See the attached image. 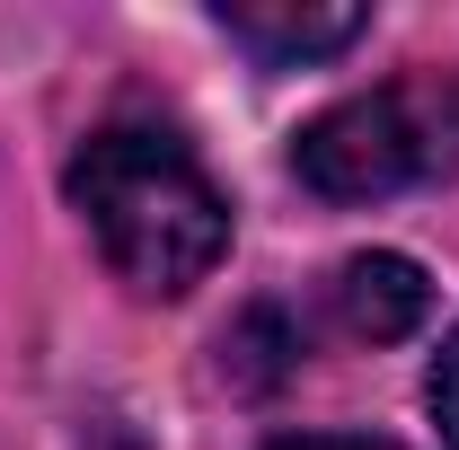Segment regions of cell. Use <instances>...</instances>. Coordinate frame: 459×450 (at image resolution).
<instances>
[{"instance_id": "cell-1", "label": "cell", "mask_w": 459, "mask_h": 450, "mask_svg": "<svg viewBox=\"0 0 459 450\" xmlns=\"http://www.w3.org/2000/svg\"><path fill=\"white\" fill-rule=\"evenodd\" d=\"M71 203H80L89 238L107 247V265L142 300L195 291L230 247L221 186L160 124H107V133H89V151L71 160Z\"/></svg>"}, {"instance_id": "cell-2", "label": "cell", "mask_w": 459, "mask_h": 450, "mask_svg": "<svg viewBox=\"0 0 459 450\" xmlns=\"http://www.w3.org/2000/svg\"><path fill=\"white\" fill-rule=\"evenodd\" d=\"M291 169L327 203H380V195L451 177L459 169V80L415 71V80H380V89L327 107L318 124H300Z\"/></svg>"}, {"instance_id": "cell-3", "label": "cell", "mask_w": 459, "mask_h": 450, "mask_svg": "<svg viewBox=\"0 0 459 450\" xmlns=\"http://www.w3.org/2000/svg\"><path fill=\"white\" fill-rule=\"evenodd\" d=\"M327 309H336L344 336L362 344H398L424 327V309H433V282H424V265L415 256H398V247H371V256H344L336 282H327Z\"/></svg>"}, {"instance_id": "cell-4", "label": "cell", "mask_w": 459, "mask_h": 450, "mask_svg": "<svg viewBox=\"0 0 459 450\" xmlns=\"http://www.w3.org/2000/svg\"><path fill=\"white\" fill-rule=\"evenodd\" d=\"M362 27H371V9H318V0H221V36H230V45H247L256 62H274V71L344 54Z\"/></svg>"}, {"instance_id": "cell-5", "label": "cell", "mask_w": 459, "mask_h": 450, "mask_svg": "<svg viewBox=\"0 0 459 450\" xmlns=\"http://www.w3.org/2000/svg\"><path fill=\"white\" fill-rule=\"evenodd\" d=\"M291 362H300V336L283 327V309H247V318L221 336V371L238 380V389H274Z\"/></svg>"}, {"instance_id": "cell-6", "label": "cell", "mask_w": 459, "mask_h": 450, "mask_svg": "<svg viewBox=\"0 0 459 450\" xmlns=\"http://www.w3.org/2000/svg\"><path fill=\"white\" fill-rule=\"evenodd\" d=\"M424 397H433V415H442V433H451V450H459V336L433 353V380H424Z\"/></svg>"}, {"instance_id": "cell-7", "label": "cell", "mask_w": 459, "mask_h": 450, "mask_svg": "<svg viewBox=\"0 0 459 450\" xmlns=\"http://www.w3.org/2000/svg\"><path fill=\"white\" fill-rule=\"evenodd\" d=\"M274 450H398V442H371V433H291Z\"/></svg>"}, {"instance_id": "cell-8", "label": "cell", "mask_w": 459, "mask_h": 450, "mask_svg": "<svg viewBox=\"0 0 459 450\" xmlns=\"http://www.w3.org/2000/svg\"><path fill=\"white\" fill-rule=\"evenodd\" d=\"M80 450H142V442H133L124 424H89V442H80Z\"/></svg>"}]
</instances>
